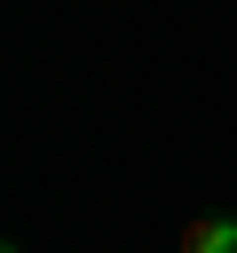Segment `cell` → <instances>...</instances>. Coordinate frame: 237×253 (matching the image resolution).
Wrapping results in <instances>:
<instances>
[{"mask_svg":"<svg viewBox=\"0 0 237 253\" xmlns=\"http://www.w3.org/2000/svg\"><path fill=\"white\" fill-rule=\"evenodd\" d=\"M182 253H237V213H190Z\"/></svg>","mask_w":237,"mask_h":253,"instance_id":"obj_1","label":"cell"},{"mask_svg":"<svg viewBox=\"0 0 237 253\" xmlns=\"http://www.w3.org/2000/svg\"><path fill=\"white\" fill-rule=\"evenodd\" d=\"M0 253H24V245H16V237H0Z\"/></svg>","mask_w":237,"mask_h":253,"instance_id":"obj_2","label":"cell"}]
</instances>
